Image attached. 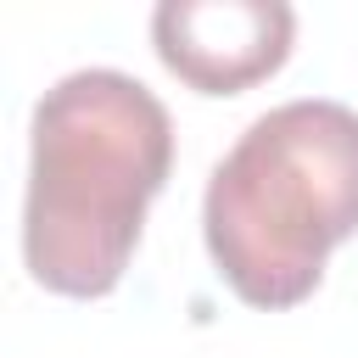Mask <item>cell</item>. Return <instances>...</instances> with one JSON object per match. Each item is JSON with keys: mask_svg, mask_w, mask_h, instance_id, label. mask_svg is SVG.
<instances>
[{"mask_svg": "<svg viewBox=\"0 0 358 358\" xmlns=\"http://www.w3.org/2000/svg\"><path fill=\"white\" fill-rule=\"evenodd\" d=\"M168 168L173 117L140 78L117 67H78L50 84L28 129V274L78 302L117 291Z\"/></svg>", "mask_w": 358, "mask_h": 358, "instance_id": "1", "label": "cell"}, {"mask_svg": "<svg viewBox=\"0 0 358 358\" xmlns=\"http://www.w3.org/2000/svg\"><path fill=\"white\" fill-rule=\"evenodd\" d=\"M201 235L246 308H296L358 235V112L285 101L246 123L201 196Z\"/></svg>", "mask_w": 358, "mask_h": 358, "instance_id": "2", "label": "cell"}, {"mask_svg": "<svg viewBox=\"0 0 358 358\" xmlns=\"http://www.w3.org/2000/svg\"><path fill=\"white\" fill-rule=\"evenodd\" d=\"M296 39L285 0H162L151 11V45L162 67L201 95H241L280 73Z\"/></svg>", "mask_w": 358, "mask_h": 358, "instance_id": "3", "label": "cell"}]
</instances>
